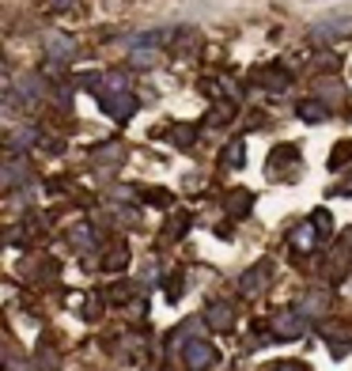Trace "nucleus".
<instances>
[{
  "label": "nucleus",
  "instance_id": "obj_19",
  "mask_svg": "<svg viewBox=\"0 0 352 371\" xmlns=\"http://www.w3.org/2000/svg\"><path fill=\"white\" fill-rule=\"evenodd\" d=\"M194 141V125H186V133H174V144H189Z\"/></svg>",
  "mask_w": 352,
  "mask_h": 371
},
{
  "label": "nucleus",
  "instance_id": "obj_9",
  "mask_svg": "<svg viewBox=\"0 0 352 371\" xmlns=\"http://www.w3.org/2000/svg\"><path fill=\"white\" fill-rule=\"evenodd\" d=\"M205 318H209V326H212V329H231V322H235V314H231V307H228V303H212Z\"/></svg>",
  "mask_w": 352,
  "mask_h": 371
},
{
  "label": "nucleus",
  "instance_id": "obj_4",
  "mask_svg": "<svg viewBox=\"0 0 352 371\" xmlns=\"http://www.w3.org/2000/svg\"><path fill=\"white\" fill-rule=\"evenodd\" d=\"M266 277H273V262H269V257H261V262H254L250 269L243 273V280H239V288H243V296H258L261 288L269 284Z\"/></svg>",
  "mask_w": 352,
  "mask_h": 371
},
{
  "label": "nucleus",
  "instance_id": "obj_5",
  "mask_svg": "<svg viewBox=\"0 0 352 371\" xmlns=\"http://www.w3.org/2000/svg\"><path fill=\"white\" fill-rule=\"evenodd\" d=\"M46 53H50V61L68 64V61H76L80 46H76V38H68V35H46Z\"/></svg>",
  "mask_w": 352,
  "mask_h": 371
},
{
  "label": "nucleus",
  "instance_id": "obj_13",
  "mask_svg": "<svg viewBox=\"0 0 352 371\" xmlns=\"http://www.w3.org/2000/svg\"><path fill=\"white\" fill-rule=\"evenodd\" d=\"M35 141H38L35 129H15V133H8V148H30Z\"/></svg>",
  "mask_w": 352,
  "mask_h": 371
},
{
  "label": "nucleus",
  "instance_id": "obj_16",
  "mask_svg": "<svg viewBox=\"0 0 352 371\" xmlns=\"http://www.w3.org/2000/svg\"><path fill=\"white\" fill-rule=\"evenodd\" d=\"M125 262H129V254H125V250H122V254H110V257H106V269H122Z\"/></svg>",
  "mask_w": 352,
  "mask_h": 371
},
{
  "label": "nucleus",
  "instance_id": "obj_17",
  "mask_svg": "<svg viewBox=\"0 0 352 371\" xmlns=\"http://www.w3.org/2000/svg\"><path fill=\"white\" fill-rule=\"evenodd\" d=\"M311 220H315V228H318V231H326V228H330V216H326L322 208H318V212L311 216Z\"/></svg>",
  "mask_w": 352,
  "mask_h": 371
},
{
  "label": "nucleus",
  "instance_id": "obj_3",
  "mask_svg": "<svg viewBox=\"0 0 352 371\" xmlns=\"http://www.w3.org/2000/svg\"><path fill=\"white\" fill-rule=\"evenodd\" d=\"M303 329H307V318H303V311H277L273 314V334L284 337V341H292V337H303Z\"/></svg>",
  "mask_w": 352,
  "mask_h": 371
},
{
  "label": "nucleus",
  "instance_id": "obj_12",
  "mask_svg": "<svg viewBox=\"0 0 352 371\" xmlns=\"http://www.w3.org/2000/svg\"><path fill=\"white\" fill-rule=\"evenodd\" d=\"M27 174V163L23 159H8V167H4V190H15V182Z\"/></svg>",
  "mask_w": 352,
  "mask_h": 371
},
{
  "label": "nucleus",
  "instance_id": "obj_8",
  "mask_svg": "<svg viewBox=\"0 0 352 371\" xmlns=\"http://www.w3.org/2000/svg\"><path fill=\"white\" fill-rule=\"evenodd\" d=\"M95 87H99V95H118V91L129 87V76H125V72H106V76L95 80Z\"/></svg>",
  "mask_w": 352,
  "mask_h": 371
},
{
  "label": "nucleus",
  "instance_id": "obj_14",
  "mask_svg": "<svg viewBox=\"0 0 352 371\" xmlns=\"http://www.w3.org/2000/svg\"><path fill=\"white\" fill-rule=\"evenodd\" d=\"M243 156H246L243 141H231L228 148H223V167H239V163H243Z\"/></svg>",
  "mask_w": 352,
  "mask_h": 371
},
{
  "label": "nucleus",
  "instance_id": "obj_1",
  "mask_svg": "<svg viewBox=\"0 0 352 371\" xmlns=\"http://www.w3.org/2000/svg\"><path fill=\"white\" fill-rule=\"evenodd\" d=\"M102 110H106L110 118H118V122H125V118H133L140 110V99L129 91H118V95H99Z\"/></svg>",
  "mask_w": 352,
  "mask_h": 371
},
{
  "label": "nucleus",
  "instance_id": "obj_7",
  "mask_svg": "<svg viewBox=\"0 0 352 371\" xmlns=\"http://www.w3.org/2000/svg\"><path fill=\"white\" fill-rule=\"evenodd\" d=\"M288 243H292V250H315V243H318V228L315 224H299V228H292L288 231Z\"/></svg>",
  "mask_w": 352,
  "mask_h": 371
},
{
  "label": "nucleus",
  "instance_id": "obj_21",
  "mask_svg": "<svg viewBox=\"0 0 352 371\" xmlns=\"http://www.w3.org/2000/svg\"><path fill=\"white\" fill-rule=\"evenodd\" d=\"M277 371H307V368H299V364H281Z\"/></svg>",
  "mask_w": 352,
  "mask_h": 371
},
{
  "label": "nucleus",
  "instance_id": "obj_18",
  "mask_svg": "<svg viewBox=\"0 0 352 371\" xmlns=\"http://www.w3.org/2000/svg\"><path fill=\"white\" fill-rule=\"evenodd\" d=\"M228 205L235 208V212H239V208H243V212H246V208H250V197H239V193H235V197H231Z\"/></svg>",
  "mask_w": 352,
  "mask_h": 371
},
{
  "label": "nucleus",
  "instance_id": "obj_15",
  "mask_svg": "<svg viewBox=\"0 0 352 371\" xmlns=\"http://www.w3.org/2000/svg\"><path fill=\"white\" fill-rule=\"evenodd\" d=\"M322 307H326V296H322V292L307 296V300L299 303V311H303V314H318V311H322Z\"/></svg>",
  "mask_w": 352,
  "mask_h": 371
},
{
  "label": "nucleus",
  "instance_id": "obj_2",
  "mask_svg": "<svg viewBox=\"0 0 352 371\" xmlns=\"http://www.w3.org/2000/svg\"><path fill=\"white\" fill-rule=\"evenodd\" d=\"M182 360H186V371H209L216 364L212 341H189L186 349H182Z\"/></svg>",
  "mask_w": 352,
  "mask_h": 371
},
{
  "label": "nucleus",
  "instance_id": "obj_10",
  "mask_svg": "<svg viewBox=\"0 0 352 371\" xmlns=\"http://www.w3.org/2000/svg\"><path fill=\"white\" fill-rule=\"evenodd\" d=\"M15 87H19L23 102H38V99H42V80H38V76H19V84H15Z\"/></svg>",
  "mask_w": 352,
  "mask_h": 371
},
{
  "label": "nucleus",
  "instance_id": "obj_6",
  "mask_svg": "<svg viewBox=\"0 0 352 371\" xmlns=\"http://www.w3.org/2000/svg\"><path fill=\"white\" fill-rule=\"evenodd\" d=\"M345 30H352V15H341V19L318 23V27L311 30V42H333V38H341Z\"/></svg>",
  "mask_w": 352,
  "mask_h": 371
},
{
  "label": "nucleus",
  "instance_id": "obj_11",
  "mask_svg": "<svg viewBox=\"0 0 352 371\" xmlns=\"http://www.w3.org/2000/svg\"><path fill=\"white\" fill-rule=\"evenodd\" d=\"M295 114H299L303 122H322V118H326V107H322V102H315V99H303L299 107H295Z\"/></svg>",
  "mask_w": 352,
  "mask_h": 371
},
{
  "label": "nucleus",
  "instance_id": "obj_20",
  "mask_svg": "<svg viewBox=\"0 0 352 371\" xmlns=\"http://www.w3.org/2000/svg\"><path fill=\"white\" fill-rule=\"evenodd\" d=\"M46 4H50V12H65L72 0H46Z\"/></svg>",
  "mask_w": 352,
  "mask_h": 371
}]
</instances>
